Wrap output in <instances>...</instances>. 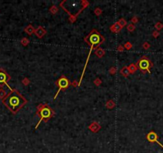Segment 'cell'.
Masks as SVG:
<instances>
[{"label": "cell", "instance_id": "cell-20", "mask_svg": "<svg viewBox=\"0 0 163 153\" xmlns=\"http://www.w3.org/2000/svg\"><path fill=\"white\" fill-rule=\"evenodd\" d=\"M132 47V45L130 44V42H127L126 44H125V48L126 49H127V50H130V48Z\"/></svg>", "mask_w": 163, "mask_h": 153}, {"label": "cell", "instance_id": "cell-4", "mask_svg": "<svg viewBox=\"0 0 163 153\" xmlns=\"http://www.w3.org/2000/svg\"><path fill=\"white\" fill-rule=\"evenodd\" d=\"M136 66L142 73H145L146 72L150 73V69L151 67H153V63L147 57H142L140 59L138 60Z\"/></svg>", "mask_w": 163, "mask_h": 153}, {"label": "cell", "instance_id": "cell-10", "mask_svg": "<svg viewBox=\"0 0 163 153\" xmlns=\"http://www.w3.org/2000/svg\"><path fill=\"white\" fill-rule=\"evenodd\" d=\"M99 128H100L99 125L97 123H92V124L90 125V127H89V129L92 130V132H97V131L99 130Z\"/></svg>", "mask_w": 163, "mask_h": 153}, {"label": "cell", "instance_id": "cell-14", "mask_svg": "<svg viewBox=\"0 0 163 153\" xmlns=\"http://www.w3.org/2000/svg\"><path fill=\"white\" fill-rule=\"evenodd\" d=\"M128 69H129V72L130 73H134L135 71L137 70V66L135 65H134V64H131L130 65V66L128 67Z\"/></svg>", "mask_w": 163, "mask_h": 153}, {"label": "cell", "instance_id": "cell-6", "mask_svg": "<svg viewBox=\"0 0 163 153\" xmlns=\"http://www.w3.org/2000/svg\"><path fill=\"white\" fill-rule=\"evenodd\" d=\"M10 76L6 72V70L3 69H0V86L2 87L6 84L10 88V86L8 85V81H10Z\"/></svg>", "mask_w": 163, "mask_h": 153}, {"label": "cell", "instance_id": "cell-23", "mask_svg": "<svg viewBox=\"0 0 163 153\" xmlns=\"http://www.w3.org/2000/svg\"><path fill=\"white\" fill-rule=\"evenodd\" d=\"M159 35V32H157V31H154V33H153V36L154 37V38H157V36Z\"/></svg>", "mask_w": 163, "mask_h": 153}, {"label": "cell", "instance_id": "cell-24", "mask_svg": "<svg viewBox=\"0 0 163 153\" xmlns=\"http://www.w3.org/2000/svg\"><path fill=\"white\" fill-rule=\"evenodd\" d=\"M96 14L97 15H99V14H101V10H99V8H97V9L96 10Z\"/></svg>", "mask_w": 163, "mask_h": 153}, {"label": "cell", "instance_id": "cell-25", "mask_svg": "<svg viewBox=\"0 0 163 153\" xmlns=\"http://www.w3.org/2000/svg\"><path fill=\"white\" fill-rule=\"evenodd\" d=\"M131 22H133V23H137V22H138V18L136 17H134V18L131 19Z\"/></svg>", "mask_w": 163, "mask_h": 153}, {"label": "cell", "instance_id": "cell-2", "mask_svg": "<svg viewBox=\"0 0 163 153\" xmlns=\"http://www.w3.org/2000/svg\"><path fill=\"white\" fill-rule=\"evenodd\" d=\"M36 114L40 117V120L38 123L36 124L35 128H37V127L39 126V124H41V122L45 121L47 122L49 120L51 119L52 117L55 115V113L53 110V108L50 107L48 105L46 104H40V105L37 107V113Z\"/></svg>", "mask_w": 163, "mask_h": 153}, {"label": "cell", "instance_id": "cell-8", "mask_svg": "<svg viewBox=\"0 0 163 153\" xmlns=\"http://www.w3.org/2000/svg\"><path fill=\"white\" fill-rule=\"evenodd\" d=\"M45 34H46V31L45 29H43L42 26H39L38 28L35 31V34H36L39 38H42Z\"/></svg>", "mask_w": 163, "mask_h": 153}, {"label": "cell", "instance_id": "cell-21", "mask_svg": "<svg viewBox=\"0 0 163 153\" xmlns=\"http://www.w3.org/2000/svg\"><path fill=\"white\" fill-rule=\"evenodd\" d=\"M143 48L144 49H146V50H147V49L150 48V44H149L148 42H145L143 44Z\"/></svg>", "mask_w": 163, "mask_h": 153}, {"label": "cell", "instance_id": "cell-7", "mask_svg": "<svg viewBox=\"0 0 163 153\" xmlns=\"http://www.w3.org/2000/svg\"><path fill=\"white\" fill-rule=\"evenodd\" d=\"M146 139H147V140L149 142H150V143H154V142H156V143L159 144L160 145H161V147H163V145H162L161 143H159L158 140H157V139H158L157 134L156 132H153V131H151V132H150L147 135H146Z\"/></svg>", "mask_w": 163, "mask_h": 153}, {"label": "cell", "instance_id": "cell-16", "mask_svg": "<svg viewBox=\"0 0 163 153\" xmlns=\"http://www.w3.org/2000/svg\"><path fill=\"white\" fill-rule=\"evenodd\" d=\"M106 106H107L108 108L111 109L114 106H115V103H114V101H112V100H109V101L107 102V105H106Z\"/></svg>", "mask_w": 163, "mask_h": 153}, {"label": "cell", "instance_id": "cell-3", "mask_svg": "<svg viewBox=\"0 0 163 153\" xmlns=\"http://www.w3.org/2000/svg\"><path fill=\"white\" fill-rule=\"evenodd\" d=\"M85 41L88 43V44L92 46V50L93 47H96L101 45L103 42H104V38L102 36L101 34L98 32L96 30H92V31L89 33L85 38Z\"/></svg>", "mask_w": 163, "mask_h": 153}, {"label": "cell", "instance_id": "cell-12", "mask_svg": "<svg viewBox=\"0 0 163 153\" xmlns=\"http://www.w3.org/2000/svg\"><path fill=\"white\" fill-rule=\"evenodd\" d=\"M117 23L119 24V26L121 27V28H123L125 26L127 25V21L125 20L124 18H120L119 20L117 22Z\"/></svg>", "mask_w": 163, "mask_h": 153}, {"label": "cell", "instance_id": "cell-15", "mask_svg": "<svg viewBox=\"0 0 163 153\" xmlns=\"http://www.w3.org/2000/svg\"><path fill=\"white\" fill-rule=\"evenodd\" d=\"M121 73H122V74H123L124 76H128V74L130 73L128 68H127V67H124V68H123V69H122V70H121Z\"/></svg>", "mask_w": 163, "mask_h": 153}, {"label": "cell", "instance_id": "cell-19", "mask_svg": "<svg viewBox=\"0 0 163 153\" xmlns=\"http://www.w3.org/2000/svg\"><path fill=\"white\" fill-rule=\"evenodd\" d=\"M21 44H22L23 46H27V44L29 43V40L28 39H26V38H24L22 40H21Z\"/></svg>", "mask_w": 163, "mask_h": 153}, {"label": "cell", "instance_id": "cell-18", "mask_svg": "<svg viewBox=\"0 0 163 153\" xmlns=\"http://www.w3.org/2000/svg\"><path fill=\"white\" fill-rule=\"evenodd\" d=\"M135 29V26L133 25V24H130V25L127 26V30L130 32H132Z\"/></svg>", "mask_w": 163, "mask_h": 153}, {"label": "cell", "instance_id": "cell-1", "mask_svg": "<svg viewBox=\"0 0 163 153\" xmlns=\"http://www.w3.org/2000/svg\"><path fill=\"white\" fill-rule=\"evenodd\" d=\"M2 102L6 107L12 113L15 114L20 109L27 104V100L21 95L18 90L12 89L6 97L3 98Z\"/></svg>", "mask_w": 163, "mask_h": 153}, {"label": "cell", "instance_id": "cell-22", "mask_svg": "<svg viewBox=\"0 0 163 153\" xmlns=\"http://www.w3.org/2000/svg\"><path fill=\"white\" fill-rule=\"evenodd\" d=\"M50 10H51V11L53 12V14H55V13H56L57 11V8H56V9H55V7H54V6H53V7L51 8V9H50Z\"/></svg>", "mask_w": 163, "mask_h": 153}, {"label": "cell", "instance_id": "cell-5", "mask_svg": "<svg viewBox=\"0 0 163 153\" xmlns=\"http://www.w3.org/2000/svg\"><path fill=\"white\" fill-rule=\"evenodd\" d=\"M70 81L68 79L66 76H61L57 81H56V85L58 86V90L57 92V93L55 94V97H54V99H56L57 95L59 94V92L61 91V90H65L70 85Z\"/></svg>", "mask_w": 163, "mask_h": 153}, {"label": "cell", "instance_id": "cell-9", "mask_svg": "<svg viewBox=\"0 0 163 153\" xmlns=\"http://www.w3.org/2000/svg\"><path fill=\"white\" fill-rule=\"evenodd\" d=\"M111 31H112V32H115V33H118V32H119L120 31V30L122 29L120 26H119V24L116 23H115L114 25H112L111 26Z\"/></svg>", "mask_w": 163, "mask_h": 153}, {"label": "cell", "instance_id": "cell-26", "mask_svg": "<svg viewBox=\"0 0 163 153\" xmlns=\"http://www.w3.org/2000/svg\"><path fill=\"white\" fill-rule=\"evenodd\" d=\"M4 96H5V92H4L3 91H2V92H0V97L2 98V97H4Z\"/></svg>", "mask_w": 163, "mask_h": 153}, {"label": "cell", "instance_id": "cell-11", "mask_svg": "<svg viewBox=\"0 0 163 153\" xmlns=\"http://www.w3.org/2000/svg\"><path fill=\"white\" fill-rule=\"evenodd\" d=\"M95 54H96L99 57H102L104 55V50H102V49H100V48H98V49H96V50Z\"/></svg>", "mask_w": 163, "mask_h": 153}, {"label": "cell", "instance_id": "cell-13", "mask_svg": "<svg viewBox=\"0 0 163 153\" xmlns=\"http://www.w3.org/2000/svg\"><path fill=\"white\" fill-rule=\"evenodd\" d=\"M25 31H26L28 34L30 35V34H33V32L34 31V27H33L31 25H29V26H27L26 28L25 29Z\"/></svg>", "mask_w": 163, "mask_h": 153}, {"label": "cell", "instance_id": "cell-17", "mask_svg": "<svg viewBox=\"0 0 163 153\" xmlns=\"http://www.w3.org/2000/svg\"><path fill=\"white\" fill-rule=\"evenodd\" d=\"M155 28L157 30V31H160L163 28V24L162 23H157L155 24Z\"/></svg>", "mask_w": 163, "mask_h": 153}]
</instances>
